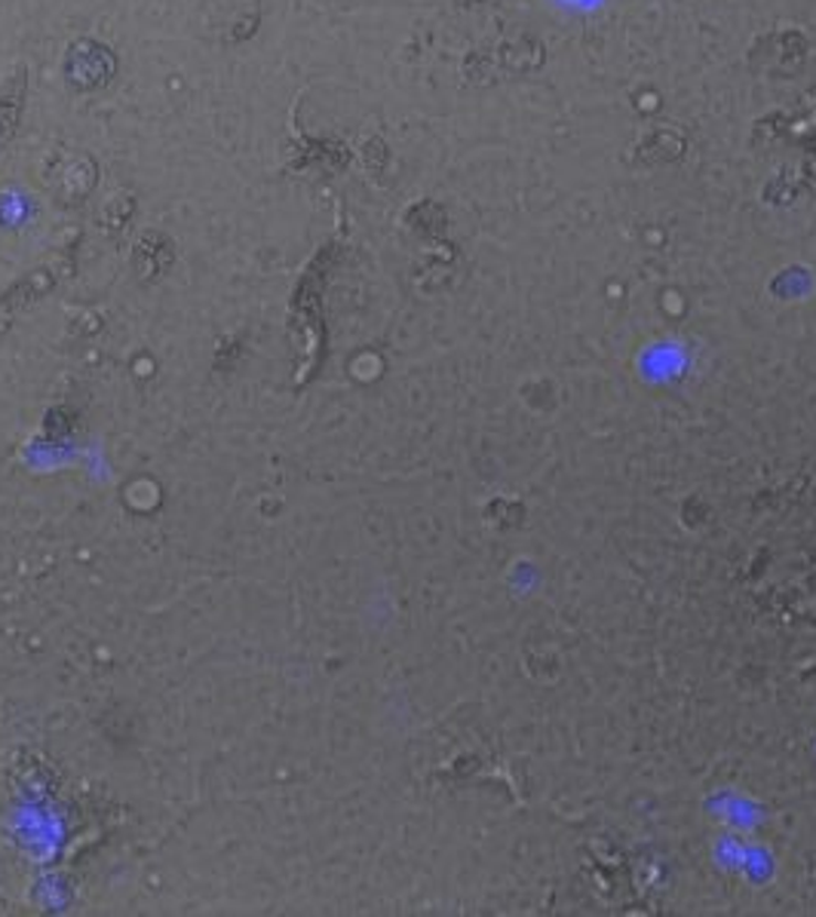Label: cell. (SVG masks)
<instances>
[{"mask_svg":"<svg viewBox=\"0 0 816 917\" xmlns=\"http://www.w3.org/2000/svg\"><path fill=\"white\" fill-rule=\"evenodd\" d=\"M22 93H25V68L10 74L0 89V148L13 136L19 110H22Z\"/></svg>","mask_w":816,"mask_h":917,"instance_id":"1","label":"cell"},{"mask_svg":"<svg viewBox=\"0 0 816 917\" xmlns=\"http://www.w3.org/2000/svg\"><path fill=\"white\" fill-rule=\"evenodd\" d=\"M574 3H583V7H593V3H598V0H574Z\"/></svg>","mask_w":816,"mask_h":917,"instance_id":"2","label":"cell"}]
</instances>
